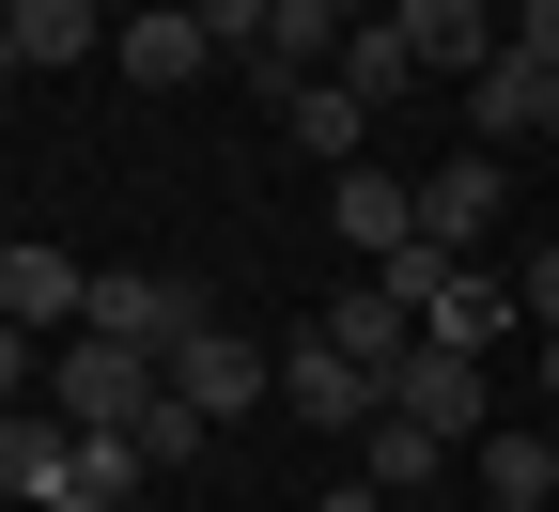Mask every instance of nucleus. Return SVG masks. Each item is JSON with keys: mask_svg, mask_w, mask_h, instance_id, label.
Returning <instances> with one entry per match:
<instances>
[{"mask_svg": "<svg viewBox=\"0 0 559 512\" xmlns=\"http://www.w3.org/2000/svg\"><path fill=\"white\" fill-rule=\"evenodd\" d=\"M544 404H559V342H544Z\"/></svg>", "mask_w": 559, "mask_h": 512, "instance_id": "29", "label": "nucleus"}, {"mask_svg": "<svg viewBox=\"0 0 559 512\" xmlns=\"http://www.w3.org/2000/svg\"><path fill=\"white\" fill-rule=\"evenodd\" d=\"M156 389H171L156 357H140V342H94V326L47 357V404L79 419V434H140V419H156Z\"/></svg>", "mask_w": 559, "mask_h": 512, "instance_id": "1", "label": "nucleus"}, {"mask_svg": "<svg viewBox=\"0 0 559 512\" xmlns=\"http://www.w3.org/2000/svg\"><path fill=\"white\" fill-rule=\"evenodd\" d=\"M311 512H389V497H373V481H358V466H342V481H326V497H311Z\"/></svg>", "mask_w": 559, "mask_h": 512, "instance_id": "25", "label": "nucleus"}, {"mask_svg": "<svg viewBox=\"0 0 559 512\" xmlns=\"http://www.w3.org/2000/svg\"><path fill=\"white\" fill-rule=\"evenodd\" d=\"M62 481H79V419H62V404H0V497H62Z\"/></svg>", "mask_w": 559, "mask_h": 512, "instance_id": "11", "label": "nucleus"}, {"mask_svg": "<svg viewBox=\"0 0 559 512\" xmlns=\"http://www.w3.org/2000/svg\"><path fill=\"white\" fill-rule=\"evenodd\" d=\"M481 512H559V497H481Z\"/></svg>", "mask_w": 559, "mask_h": 512, "instance_id": "28", "label": "nucleus"}, {"mask_svg": "<svg viewBox=\"0 0 559 512\" xmlns=\"http://www.w3.org/2000/svg\"><path fill=\"white\" fill-rule=\"evenodd\" d=\"M498 202H513L498 156H451V171H419V234H436V249H481V234H498Z\"/></svg>", "mask_w": 559, "mask_h": 512, "instance_id": "12", "label": "nucleus"}, {"mask_svg": "<svg viewBox=\"0 0 559 512\" xmlns=\"http://www.w3.org/2000/svg\"><path fill=\"white\" fill-rule=\"evenodd\" d=\"M156 373H171V404H202V419H249V404H280V357H264V342H234L218 311H202V326L156 357Z\"/></svg>", "mask_w": 559, "mask_h": 512, "instance_id": "2", "label": "nucleus"}, {"mask_svg": "<svg viewBox=\"0 0 559 512\" xmlns=\"http://www.w3.org/2000/svg\"><path fill=\"white\" fill-rule=\"evenodd\" d=\"M389 32L436 62V79H481V62L513 47V16H498V0H389Z\"/></svg>", "mask_w": 559, "mask_h": 512, "instance_id": "7", "label": "nucleus"}, {"mask_svg": "<svg viewBox=\"0 0 559 512\" xmlns=\"http://www.w3.org/2000/svg\"><path fill=\"white\" fill-rule=\"evenodd\" d=\"M466 124H481V140H559V62L498 47V62L466 79Z\"/></svg>", "mask_w": 559, "mask_h": 512, "instance_id": "10", "label": "nucleus"}, {"mask_svg": "<svg viewBox=\"0 0 559 512\" xmlns=\"http://www.w3.org/2000/svg\"><path fill=\"white\" fill-rule=\"evenodd\" d=\"M0 32H16V0H0Z\"/></svg>", "mask_w": 559, "mask_h": 512, "instance_id": "31", "label": "nucleus"}, {"mask_svg": "<svg viewBox=\"0 0 559 512\" xmlns=\"http://www.w3.org/2000/svg\"><path fill=\"white\" fill-rule=\"evenodd\" d=\"M0 311H16L32 342H47V326L79 342V311H94V264H79V249H47V234H16V249H0Z\"/></svg>", "mask_w": 559, "mask_h": 512, "instance_id": "5", "label": "nucleus"}, {"mask_svg": "<svg viewBox=\"0 0 559 512\" xmlns=\"http://www.w3.org/2000/svg\"><path fill=\"white\" fill-rule=\"evenodd\" d=\"M94 342H140V357H171L187 326H202V296H187V279L171 264H94V311H79Z\"/></svg>", "mask_w": 559, "mask_h": 512, "instance_id": "4", "label": "nucleus"}, {"mask_svg": "<svg viewBox=\"0 0 559 512\" xmlns=\"http://www.w3.org/2000/svg\"><path fill=\"white\" fill-rule=\"evenodd\" d=\"M0 404H47V342H32L16 311H0Z\"/></svg>", "mask_w": 559, "mask_h": 512, "instance_id": "21", "label": "nucleus"}, {"mask_svg": "<svg viewBox=\"0 0 559 512\" xmlns=\"http://www.w3.org/2000/svg\"><path fill=\"white\" fill-rule=\"evenodd\" d=\"M280 419H311V434H373V419H389V389H373L358 357L311 326V342H280Z\"/></svg>", "mask_w": 559, "mask_h": 512, "instance_id": "3", "label": "nucleus"}, {"mask_svg": "<svg viewBox=\"0 0 559 512\" xmlns=\"http://www.w3.org/2000/svg\"><path fill=\"white\" fill-rule=\"evenodd\" d=\"M436 466H451V434H419L404 404H389V419L358 434V481H373V497H419V481H436Z\"/></svg>", "mask_w": 559, "mask_h": 512, "instance_id": "16", "label": "nucleus"}, {"mask_svg": "<svg viewBox=\"0 0 559 512\" xmlns=\"http://www.w3.org/2000/svg\"><path fill=\"white\" fill-rule=\"evenodd\" d=\"M326 234L358 249V264L419 249V187H404V171H373V156H358V171H326Z\"/></svg>", "mask_w": 559, "mask_h": 512, "instance_id": "6", "label": "nucleus"}, {"mask_svg": "<svg viewBox=\"0 0 559 512\" xmlns=\"http://www.w3.org/2000/svg\"><path fill=\"white\" fill-rule=\"evenodd\" d=\"M47 512H124V497H79V481H62V497H47Z\"/></svg>", "mask_w": 559, "mask_h": 512, "instance_id": "26", "label": "nucleus"}, {"mask_svg": "<svg viewBox=\"0 0 559 512\" xmlns=\"http://www.w3.org/2000/svg\"><path fill=\"white\" fill-rule=\"evenodd\" d=\"M481 497H544V434H481Z\"/></svg>", "mask_w": 559, "mask_h": 512, "instance_id": "20", "label": "nucleus"}, {"mask_svg": "<svg viewBox=\"0 0 559 512\" xmlns=\"http://www.w3.org/2000/svg\"><path fill=\"white\" fill-rule=\"evenodd\" d=\"M16 62H94V0H16Z\"/></svg>", "mask_w": 559, "mask_h": 512, "instance_id": "18", "label": "nucleus"}, {"mask_svg": "<svg viewBox=\"0 0 559 512\" xmlns=\"http://www.w3.org/2000/svg\"><path fill=\"white\" fill-rule=\"evenodd\" d=\"M16 79H32V62H16V32H0V94H16Z\"/></svg>", "mask_w": 559, "mask_h": 512, "instance_id": "27", "label": "nucleus"}, {"mask_svg": "<svg viewBox=\"0 0 559 512\" xmlns=\"http://www.w3.org/2000/svg\"><path fill=\"white\" fill-rule=\"evenodd\" d=\"M389 404H404L419 434H451V451H466V434H481V404H498V389H481V357H451V342H419L404 373H389Z\"/></svg>", "mask_w": 559, "mask_h": 512, "instance_id": "8", "label": "nucleus"}, {"mask_svg": "<svg viewBox=\"0 0 559 512\" xmlns=\"http://www.w3.org/2000/svg\"><path fill=\"white\" fill-rule=\"evenodd\" d=\"M513 47H528V62H559V0H513Z\"/></svg>", "mask_w": 559, "mask_h": 512, "instance_id": "24", "label": "nucleus"}, {"mask_svg": "<svg viewBox=\"0 0 559 512\" xmlns=\"http://www.w3.org/2000/svg\"><path fill=\"white\" fill-rule=\"evenodd\" d=\"M326 342H342V357H358V373L389 389V373H404V357H419V311L389 296V279H373V264H358V279H342V296H326Z\"/></svg>", "mask_w": 559, "mask_h": 512, "instance_id": "9", "label": "nucleus"}, {"mask_svg": "<svg viewBox=\"0 0 559 512\" xmlns=\"http://www.w3.org/2000/svg\"><path fill=\"white\" fill-rule=\"evenodd\" d=\"M187 16L218 32V47H264V16H280V0H187Z\"/></svg>", "mask_w": 559, "mask_h": 512, "instance_id": "22", "label": "nucleus"}, {"mask_svg": "<svg viewBox=\"0 0 559 512\" xmlns=\"http://www.w3.org/2000/svg\"><path fill=\"white\" fill-rule=\"evenodd\" d=\"M513 326H528V296H513V279H481V264H451V296L419 311V342H451V357H498Z\"/></svg>", "mask_w": 559, "mask_h": 512, "instance_id": "13", "label": "nucleus"}, {"mask_svg": "<svg viewBox=\"0 0 559 512\" xmlns=\"http://www.w3.org/2000/svg\"><path fill=\"white\" fill-rule=\"evenodd\" d=\"M419 79H436V62H419V47H404L389 16H358V32H342V94H358V109H404Z\"/></svg>", "mask_w": 559, "mask_h": 512, "instance_id": "15", "label": "nucleus"}, {"mask_svg": "<svg viewBox=\"0 0 559 512\" xmlns=\"http://www.w3.org/2000/svg\"><path fill=\"white\" fill-rule=\"evenodd\" d=\"M280 124H296V140H311L326 171H358V140H373V109L342 94V79H311V94H280Z\"/></svg>", "mask_w": 559, "mask_h": 512, "instance_id": "17", "label": "nucleus"}, {"mask_svg": "<svg viewBox=\"0 0 559 512\" xmlns=\"http://www.w3.org/2000/svg\"><path fill=\"white\" fill-rule=\"evenodd\" d=\"M156 466H140V434H79V497H140Z\"/></svg>", "mask_w": 559, "mask_h": 512, "instance_id": "19", "label": "nucleus"}, {"mask_svg": "<svg viewBox=\"0 0 559 512\" xmlns=\"http://www.w3.org/2000/svg\"><path fill=\"white\" fill-rule=\"evenodd\" d=\"M544 497H559V434H544Z\"/></svg>", "mask_w": 559, "mask_h": 512, "instance_id": "30", "label": "nucleus"}, {"mask_svg": "<svg viewBox=\"0 0 559 512\" xmlns=\"http://www.w3.org/2000/svg\"><path fill=\"white\" fill-rule=\"evenodd\" d=\"M513 296H528V342H559V249H544V264L513 279Z\"/></svg>", "mask_w": 559, "mask_h": 512, "instance_id": "23", "label": "nucleus"}, {"mask_svg": "<svg viewBox=\"0 0 559 512\" xmlns=\"http://www.w3.org/2000/svg\"><path fill=\"white\" fill-rule=\"evenodd\" d=\"M202 47H218V32H202L187 0H171V16H124V32H109V62H124L140 94H187V79H202Z\"/></svg>", "mask_w": 559, "mask_h": 512, "instance_id": "14", "label": "nucleus"}]
</instances>
